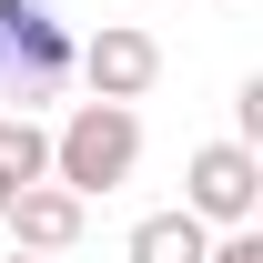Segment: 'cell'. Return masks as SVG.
<instances>
[{
    "label": "cell",
    "mask_w": 263,
    "mask_h": 263,
    "mask_svg": "<svg viewBox=\"0 0 263 263\" xmlns=\"http://www.w3.org/2000/svg\"><path fill=\"white\" fill-rule=\"evenodd\" d=\"M132 172H142V111L132 101H71L61 122H51V182L81 202L122 193Z\"/></svg>",
    "instance_id": "cell-1"
},
{
    "label": "cell",
    "mask_w": 263,
    "mask_h": 263,
    "mask_svg": "<svg viewBox=\"0 0 263 263\" xmlns=\"http://www.w3.org/2000/svg\"><path fill=\"white\" fill-rule=\"evenodd\" d=\"M71 81V31L51 21V0H0V101L41 111Z\"/></svg>",
    "instance_id": "cell-2"
},
{
    "label": "cell",
    "mask_w": 263,
    "mask_h": 263,
    "mask_svg": "<svg viewBox=\"0 0 263 263\" xmlns=\"http://www.w3.org/2000/svg\"><path fill=\"white\" fill-rule=\"evenodd\" d=\"M182 213H193L202 233H233V223H253L263 213V152L253 142H202L193 162H182Z\"/></svg>",
    "instance_id": "cell-3"
},
{
    "label": "cell",
    "mask_w": 263,
    "mask_h": 263,
    "mask_svg": "<svg viewBox=\"0 0 263 263\" xmlns=\"http://www.w3.org/2000/svg\"><path fill=\"white\" fill-rule=\"evenodd\" d=\"M71 81L91 101H142L162 81V41L142 31V21H101L91 41H71Z\"/></svg>",
    "instance_id": "cell-4"
},
{
    "label": "cell",
    "mask_w": 263,
    "mask_h": 263,
    "mask_svg": "<svg viewBox=\"0 0 263 263\" xmlns=\"http://www.w3.org/2000/svg\"><path fill=\"white\" fill-rule=\"evenodd\" d=\"M81 223H91V202L61 193V182H31V193H10V213H0L10 253H41V263H61L71 243H81Z\"/></svg>",
    "instance_id": "cell-5"
},
{
    "label": "cell",
    "mask_w": 263,
    "mask_h": 263,
    "mask_svg": "<svg viewBox=\"0 0 263 263\" xmlns=\"http://www.w3.org/2000/svg\"><path fill=\"white\" fill-rule=\"evenodd\" d=\"M0 182H10V193L51 182V122H41V111H0Z\"/></svg>",
    "instance_id": "cell-6"
},
{
    "label": "cell",
    "mask_w": 263,
    "mask_h": 263,
    "mask_svg": "<svg viewBox=\"0 0 263 263\" xmlns=\"http://www.w3.org/2000/svg\"><path fill=\"white\" fill-rule=\"evenodd\" d=\"M122 253H132V263H202V253H213V233H202L193 213H142Z\"/></svg>",
    "instance_id": "cell-7"
},
{
    "label": "cell",
    "mask_w": 263,
    "mask_h": 263,
    "mask_svg": "<svg viewBox=\"0 0 263 263\" xmlns=\"http://www.w3.org/2000/svg\"><path fill=\"white\" fill-rule=\"evenodd\" d=\"M233 142H253V152H263V81L233 91Z\"/></svg>",
    "instance_id": "cell-8"
},
{
    "label": "cell",
    "mask_w": 263,
    "mask_h": 263,
    "mask_svg": "<svg viewBox=\"0 0 263 263\" xmlns=\"http://www.w3.org/2000/svg\"><path fill=\"white\" fill-rule=\"evenodd\" d=\"M202 263H263V233H253V223H233V233H213V253H202Z\"/></svg>",
    "instance_id": "cell-9"
},
{
    "label": "cell",
    "mask_w": 263,
    "mask_h": 263,
    "mask_svg": "<svg viewBox=\"0 0 263 263\" xmlns=\"http://www.w3.org/2000/svg\"><path fill=\"white\" fill-rule=\"evenodd\" d=\"M0 263H41V253H0Z\"/></svg>",
    "instance_id": "cell-10"
},
{
    "label": "cell",
    "mask_w": 263,
    "mask_h": 263,
    "mask_svg": "<svg viewBox=\"0 0 263 263\" xmlns=\"http://www.w3.org/2000/svg\"><path fill=\"white\" fill-rule=\"evenodd\" d=\"M0 213H10V182H0Z\"/></svg>",
    "instance_id": "cell-11"
}]
</instances>
